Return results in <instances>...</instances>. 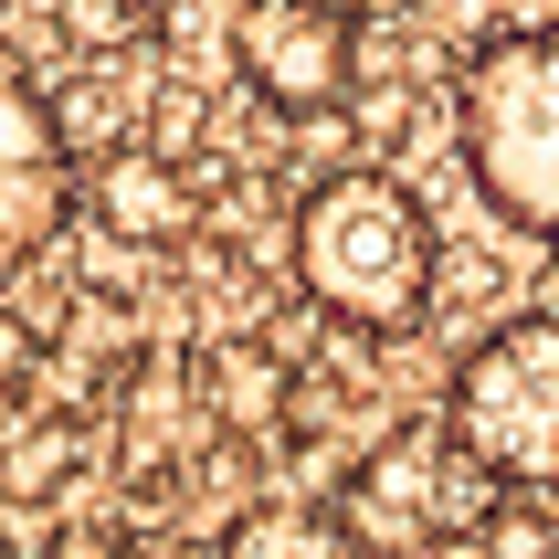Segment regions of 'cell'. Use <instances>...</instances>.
<instances>
[{"instance_id":"obj_1","label":"cell","mask_w":559,"mask_h":559,"mask_svg":"<svg viewBox=\"0 0 559 559\" xmlns=\"http://www.w3.org/2000/svg\"><path fill=\"white\" fill-rule=\"evenodd\" d=\"M433 275H443L433 212L391 169H328L296 201V285H307L317 317L370 328V338H402L433 307Z\"/></svg>"},{"instance_id":"obj_2","label":"cell","mask_w":559,"mask_h":559,"mask_svg":"<svg viewBox=\"0 0 559 559\" xmlns=\"http://www.w3.org/2000/svg\"><path fill=\"white\" fill-rule=\"evenodd\" d=\"M454 148L507 233L559 243V32H486L454 63Z\"/></svg>"},{"instance_id":"obj_3","label":"cell","mask_w":559,"mask_h":559,"mask_svg":"<svg viewBox=\"0 0 559 559\" xmlns=\"http://www.w3.org/2000/svg\"><path fill=\"white\" fill-rule=\"evenodd\" d=\"M443 443L518 497H559V317H507L454 359Z\"/></svg>"},{"instance_id":"obj_4","label":"cell","mask_w":559,"mask_h":559,"mask_svg":"<svg viewBox=\"0 0 559 559\" xmlns=\"http://www.w3.org/2000/svg\"><path fill=\"white\" fill-rule=\"evenodd\" d=\"M222 63H233L275 117H307V106H338L348 95V74H359V22H348L338 0H243Z\"/></svg>"},{"instance_id":"obj_5","label":"cell","mask_w":559,"mask_h":559,"mask_svg":"<svg viewBox=\"0 0 559 559\" xmlns=\"http://www.w3.org/2000/svg\"><path fill=\"white\" fill-rule=\"evenodd\" d=\"M63 169H74V148L53 127V95L22 63H0V253H32L63 233V201H74Z\"/></svg>"},{"instance_id":"obj_6","label":"cell","mask_w":559,"mask_h":559,"mask_svg":"<svg viewBox=\"0 0 559 559\" xmlns=\"http://www.w3.org/2000/svg\"><path fill=\"white\" fill-rule=\"evenodd\" d=\"M95 222L117 243H180L190 222H201V190L158 148H117V158H95Z\"/></svg>"},{"instance_id":"obj_7","label":"cell","mask_w":559,"mask_h":559,"mask_svg":"<svg viewBox=\"0 0 559 559\" xmlns=\"http://www.w3.org/2000/svg\"><path fill=\"white\" fill-rule=\"evenodd\" d=\"M433 454H423V443H380L370 465H348V528H359V549H380V538H433Z\"/></svg>"},{"instance_id":"obj_8","label":"cell","mask_w":559,"mask_h":559,"mask_svg":"<svg viewBox=\"0 0 559 559\" xmlns=\"http://www.w3.org/2000/svg\"><path fill=\"white\" fill-rule=\"evenodd\" d=\"M222 559H359V528H348L338 507H317V497H264V507L233 518Z\"/></svg>"},{"instance_id":"obj_9","label":"cell","mask_w":559,"mask_h":559,"mask_svg":"<svg viewBox=\"0 0 559 559\" xmlns=\"http://www.w3.org/2000/svg\"><path fill=\"white\" fill-rule=\"evenodd\" d=\"M43 95H53V127H63V148H74V158L138 148V95H127V63L117 53H95L85 74H63V85H43Z\"/></svg>"},{"instance_id":"obj_10","label":"cell","mask_w":559,"mask_h":559,"mask_svg":"<svg viewBox=\"0 0 559 559\" xmlns=\"http://www.w3.org/2000/svg\"><path fill=\"white\" fill-rule=\"evenodd\" d=\"M222 402L212 412H233V423H275V412H296V380L264 359V348H222Z\"/></svg>"},{"instance_id":"obj_11","label":"cell","mask_w":559,"mask_h":559,"mask_svg":"<svg viewBox=\"0 0 559 559\" xmlns=\"http://www.w3.org/2000/svg\"><path fill=\"white\" fill-rule=\"evenodd\" d=\"M475 538H486V559H559V518L538 497H518V486L475 518Z\"/></svg>"},{"instance_id":"obj_12","label":"cell","mask_w":559,"mask_h":559,"mask_svg":"<svg viewBox=\"0 0 559 559\" xmlns=\"http://www.w3.org/2000/svg\"><path fill=\"white\" fill-rule=\"evenodd\" d=\"M233 11H243V0H148V32L169 53H201V43L233 53Z\"/></svg>"},{"instance_id":"obj_13","label":"cell","mask_w":559,"mask_h":559,"mask_svg":"<svg viewBox=\"0 0 559 559\" xmlns=\"http://www.w3.org/2000/svg\"><path fill=\"white\" fill-rule=\"evenodd\" d=\"M63 32H74L85 53H127V43L148 32V0H63Z\"/></svg>"},{"instance_id":"obj_14","label":"cell","mask_w":559,"mask_h":559,"mask_svg":"<svg viewBox=\"0 0 559 559\" xmlns=\"http://www.w3.org/2000/svg\"><path fill=\"white\" fill-rule=\"evenodd\" d=\"M296 158L328 180V169H348V158H359V127H348L338 106H307V117H296Z\"/></svg>"},{"instance_id":"obj_15","label":"cell","mask_w":559,"mask_h":559,"mask_svg":"<svg viewBox=\"0 0 559 559\" xmlns=\"http://www.w3.org/2000/svg\"><path fill=\"white\" fill-rule=\"evenodd\" d=\"M43 559H127V538H106V528H63Z\"/></svg>"},{"instance_id":"obj_16","label":"cell","mask_w":559,"mask_h":559,"mask_svg":"<svg viewBox=\"0 0 559 559\" xmlns=\"http://www.w3.org/2000/svg\"><path fill=\"white\" fill-rule=\"evenodd\" d=\"M497 11H507L497 32H559V0H497Z\"/></svg>"},{"instance_id":"obj_17","label":"cell","mask_w":559,"mask_h":559,"mask_svg":"<svg viewBox=\"0 0 559 559\" xmlns=\"http://www.w3.org/2000/svg\"><path fill=\"white\" fill-rule=\"evenodd\" d=\"M423 559H486V538H475V528L465 538H423Z\"/></svg>"},{"instance_id":"obj_18","label":"cell","mask_w":559,"mask_h":559,"mask_svg":"<svg viewBox=\"0 0 559 559\" xmlns=\"http://www.w3.org/2000/svg\"><path fill=\"white\" fill-rule=\"evenodd\" d=\"M338 11H348V22H402L412 0H338Z\"/></svg>"}]
</instances>
